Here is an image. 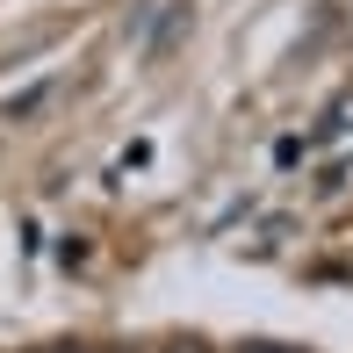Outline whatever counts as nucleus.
I'll return each instance as SVG.
<instances>
[{
    "label": "nucleus",
    "mask_w": 353,
    "mask_h": 353,
    "mask_svg": "<svg viewBox=\"0 0 353 353\" xmlns=\"http://www.w3.org/2000/svg\"><path fill=\"white\" fill-rule=\"evenodd\" d=\"M181 353H195V346H181Z\"/></svg>",
    "instance_id": "3"
},
{
    "label": "nucleus",
    "mask_w": 353,
    "mask_h": 353,
    "mask_svg": "<svg viewBox=\"0 0 353 353\" xmlns=\"http://www.w3.org/2000/svg\"><path fill=\"white\" fill-rule=\"evenodd\" d=\"M58 353H79V346H58Z\"/></svg>",
    "instance_id": "2"
},
{
    "label": "nucleus",
    "mask_w": 353,
    "mask_h": 353,
    "mask_svg": "<svg viewBox=\"0 0 353 353\" xmlns=\"http://www.w3.org/2000/svg\"><path fill=\"white\" fill-rule=\"evenodd\" d=\"M245 353H281V346H245Z\"/></svg>",
    "instance_id": "1"
}]
</instances>
